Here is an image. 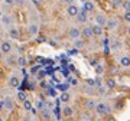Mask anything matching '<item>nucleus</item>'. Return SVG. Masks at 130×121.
I'll return each mask as SVG.
<instances>
[{"instance_id":"obj_42","label":"nucleus","mask_w":130,"mask_h":121,"mask_svg":"<svg viewBox=\"0 0 130 121\" xmlns=\"http://www.w3.org/2000/svg\"><path fill=\"white\" fill-rule=\"evenodd\" d=\"M127 35L130 36V26H129V29H127Z\"/></svg>"},{"instance_id":"obj_40","label":"nucleus","mask_w":130,"mask_h":121,"mask_svg":"<svg viewBox=\"0 0 130 121\" xmlns=\"http://www.w3.org/2000/svg\"><path fill=\"white\" fill-rule=\"evenodd\" d=\"M71 53H72V55H75V53H78V49H72V51H71Z\"/></svg>"},{"instance_id":"obj_26","label":"nucleus","mask_w":130,"mask_h":121,"mask_svg":"<svg viewBox=\"0 0 130 121\" xmlns=\"http://www.w3.org/2000/svg\"><path fill=\"white\" fill-rule=\"evenodd\" d=\"M22 104H23V108L26 110V111H30V110H32V103L29 101L28 98H26V99H25V101H23Z\"/></svg>"},{"instance_id":"obj_41","label":"nucleus","mask_w":130,"mask_h":121,"mask_svg":"<svg viewBox=\"0 0 130 121\" xmlns=\"http://www.w3.org/2000/svg\"><path fill=\"white\" fill-rule=\"evenodd\" d=\"M3 59V53H2V51H0V61Z\"/></svg>"},{"instance_id":"obj_15","label":"nucleus","mask_w":130,"mask_h":121,"mask_svg":"<svg viewBox=\"0 0 130 121\" xmlns=\"http://www.w3.org/2000/svg\"><path fill=\"white\" fill-rule=\"evenodd\" d=\"M91 29H93V35H95V36H101L103 35V26H100V25H94V26H91Z\"/></svg>"},{"instance_id":"obj_19","label":"nucleus","mask_w":130,"mask_h":121,"mask_svg":"<svg viewBox=\"0 0 130 121\" xmlns=\"http://www.w3.org/2000/svg\"><path fill=\"white\" fill-rule=\"evenodd\" d=\"M120 65L124 66V68H129L130 66V56H123L120 59Z\"/></svg>"},{"instance_id":"obj_13","label":"nucleus","mask_w":130,"mask_h":121,"mask_svg":"<svg viewBox=\"0 0 130 121\" xmlns=\"http://www.w3.org/2000/svg\"><path fill=\"white\" fill-rule=\"evenodd\" d=\"M83 9L85 10L87 13H90V12H94V3H93V2H90V0L84 2V3H83Z\"/></svg>"},{"instance_id":"obj_43","label":"nucleus","mask_w":130,"mask_h":121,"mask_svg":"<svg viewBox=\"0 0 130 121\" xmlns=\"http://www.w3.org/2000/svg\"><path fill=\"white\" fill-rule=\"evenodd\" d=\"M108 121H116V120H114V118H110V120H108Z\"/></svg>"},{"instance_id":"obj_24","label":"nucleus","mask_w":130,"mask_h":121,"mask_svg":"<svg viewBox=\"0 0 130 121\" xmlns=\"http://www.w3.org/2000/svg\"><path fill=\"white\" fill-rule=\"evenodd\" d=\"M72 112H74V111H72V108L68 107V105L62 108V114H64L65 117H71V115H72Z\"/></svg>"},{"instance_id":"obj_33","label":"nucleus","mask_w":130,"mask_h":121,"mask_svg":"<svg viewBox=\"0 0 130 121\" xmlns=\"http://www.w3.org/2000/svg\"><path fill=\"white\" fill-rule=\"evenodd\" d=\"M58 88H59L62 92H64V91H67V89H68V85H67V84H62V85H59Z\"/></svg>"},{"instance_id":"obj_14","label":"nucleus","mask_w":130,"mask_h":121,"mask_svg":"<svg viewBox=\"0 0 130 121\" xmlns=\"http://www.w3.org/2000/svg\"><path fill=\"white\" fill-rule=\"evenodd\" d=\"M16 65H19V66H26V65H28V59H26L23 55H19L18 58H16Z\"/></svg>"},{"instance_id":"obj_18","label":"nucleus","mask_w":130,"mask_h":121,"mask_svg":"<svg viewBox=\"0 0 130 121\" xmlns=\"http://www.w3.org/2000/svg\"><path fill=\"white\" fill-rule=\"evenodd\" d=\"M41 115H42V118H43L45 121L51 120V112H49V110H48L46 107L43 108V110H41Z\"/></svg>"},{"instance_id":"obj_11","label":"nucleus","mask_w":130,"mask_h":121,"mask_svg":"<svg viewBox=\"0 0 130 121\" xmlns=\"http://www.w3.org/2000/svg\"><path fill=\"white\" fill-rule=\"evenodd\" d=\"M81 36L85 37V39H88V37L93 36V29H91V26H85V28H83V30H81Z\"/></svg>"},{"instance_id":"obj_1","label":"nucleus","mask_w":130,"mask_h":121,"mask_svg":"<svg viewBox=\"0 0 130 121\" xmlns=\"http://www.w3.org/2000/svg\"><path fill=\"white\" fill-rule=\"evenodd\" d=\"M95 111H97L98 115H107L110 114V105H107L104 103H100V104H95Z\"/></svg>"},{"instance_id":"obj_29","label":"nucleus","mask_w":130,"mask_h":121,"mask_svg":"<svg viewBox=\"0 0 130 121\" xmlns=\"http://www.w3.org/2000/svg\"><path fill=\"white\" fill-rule=\"evenodd\" d=\"M123 0H111V6L113 7H121Z\"/></svg>"},{"instance_id":"obj_9","label":"nucleus","mask_w":130,"mask_h":121,"mask_svg":"<svg viewBox=\"0 0 130 121\" xmlns=\"http://www.w3.org/2000/svg\"><path fill=\"white\" fill-rule=\"evenodd\" d=\"M67 13H68V16H71V17H75L77 16V13H78V7L72 3V5H68V7H67Z\"/></svg>"},{"instance_id":"obj_35","label":"nucleus","mask_w":130,"mask_h":121,"mask_svg":"<svg viewBox=\"0 0 130 121\" xmlns=\"http://www.w3.org/2000/svg\"><path fill=\"white\" fill-rule=\"evenodd\" d=\"M36 42H38V43H42V42H45V37H43V36H38Z\"/></svg>"},{"instance_id":"obj_37","label":"nucleus","mask_w":130,"mask_h":121,"mask_svg":"<svg viewBox=\"0 0 130 121\" xmlns=\"http://www.w3.org/2000/svg\"><path fill=\"white\" fill-rule=\"evenodd\" d=\"M62 2H65L67 5H72V3H74V0H62Z\"/></svg>"},{"instance_id":"obj_25","label":"nucleus","mask_w":130,"mask_h":121,"mask_svg":"<svg viewBox=\"0 0 130 121\" xmlns=\"http://www.w3.org/2000/svg\"><path fill=\"white\" fill-rule=\"evenodd\" d=\"M74 46H75V49H81V48H84V41H79L78 37L74 39Z\"/></svg>"},{"instance_id":"obj_6","label":"nucleus","mask_w":130,"mask_h":121,"mask_svg":"<svg viewBox=\"0 0 130 121\" xmlns=\"http://www.w3.org/2000/svg\"><path fill=\"white\" fill-rule=\"evenodd\" d=\"M3 107H5L7 111H12V110L14 108V101H13V98H12V97L5 98V101H3Z\"/></svg>"},{"instance_id":"obj_36","label":"nucleus","mask_w":130,"mask_h":121,"mask_svg":"<svg viewBox=\"0 0 130 121\" xmlns=\"http://www.w3.org/2000/svg\"><path fill=\"white\" fill-rule=\"evenodd\" d=\"M95 72H97V74L100 75V74L103 72V68H101V66H97V68H95Z\"/></svg>"},{"instance_id":"obj_30","label":"nucleus","mask_w":130,"mask_h":121,"mask_svg":"<svg viewBox=\"0 0 130 121\" xmlns=\"http://www.w3.org/2000/svg\"><path fill=\"white\" fill-rule=\"evenodd\" d=\"M14 5L19 7H25L26 6V0H14Z\"/></svg>"},{"instance_id":"obj_22","label":"nucleus","mask_w":130,"mask_h":121,"mask_svg":"<svg viewBox=\"0 0 130 121\" xmlns=\"http://www.w3.org/2000/svg\"><path fill=\"white\" fill-rule=\"evenodd\" d=\"M45 107H46V103H45L43 99H39V101H36V103H35V108H36V110H39V111H41V110H43Z\"/></svg>"},{"instance_id":"obj_3","label":"nucleus","mask_w":130,"mask_h":121,"mask_svg":"<svg viewBox=\"0 0 130 121\" xmlns=\"http://www.w3.org/2000/svg\"><path fill=\"white\" fill-rule=\"evenodd\" d=\"M0 51H2L3 55L10 53V52H12V43H10L9 41H3V42L0 43Z\"/></svg>"},{"instance_id":"obj_39","label":"nucleus","mask_w":130,"mask_h":121,"mask_svg":"<svg viewBox=\"0 0 130 121\" xmlns=\"http://www.w3.org/2000/svg\"><path fill=\"white\" fill-rule=\"evenodd\" d=\"M71 84H72V85H77V84H78V81H77V79H72V81H71Z\"/></svg>"},{"instance_id":"obj_31","label":"nucleus","mask_w":130,"mask_h":121,"mask_svg":"<svg viewBox=\"0 0 130 121\" xmlns=\"http://www.w3.org/2000/svg\"><path fill=\"white\" fill-rule=\"evenodd\" d=\"M30 2L33 3V6L39 7V6H42V2H43V0H30Z\"/></svg>"},{"instance_id":"obj_21","label":"nucleus","mask_w":130,"mask_h":121,"mask_svg":"<svg viewBox=\"0 0 130 121\" xmlns=\"http://www.w3.org/2000/svg\"><path fill=\"white\" fill-rule=\"evenodd\" d=\"M16 98H18V101H20V103H23L25 99L28 98V95H26V92H25V91H19V92L16 94Z\"/></svg>"},{"instance_id":"obj_27","label":"nucleus","mask_w":130,"mask_h":121,"mask_svg":"<svg viewBox=\"0 0 130 121\" xmlns=\"http://www.w3.org/2000/svg\"><path fill=\"white\" fill-rule=\"evenodd\" d=\"M85 107H87V110H94V108H95V103H94V99H88V101L85 103Z\"/></svg>"},{"instance_id":"obj_2","label":"nucleus","mask_w":130,"mask_h":121,"mask_svg":"<svg viewBox=\"0 0 130 121\" xmlns=\"http://www.w3.org/2000/svg\"><path fill=\"white\" fill-rule=\"evenodd\" d=\"M7 33H9V37H10V39H14V41L20 39V32H19V29L16 28V26H9V30H7Z\"/></svg>"},{"instance_id":"obj_16","label":"nucleus","mask_w":130,"mask_h":121,"mask_svg":"<svg viewBox=\"0 0 130 121\" xmlns=\"http://www.w3.org/2000/svg\"><path fill=\"white\" fill-rule=\"evenodd\" d=\"M95 22H97V25H100V26H106V23H107V19L103 16V14H97L95 16Z\"/></svg>"},{"instance_id":"obj_23","label":"nucleus","mask_w":130,"mask_h":121,"mask_svg":"<svg viewBox=\"0 0 130 121\" xmlns=\"http://www.w3.org/2000/svg\"><path fill=\"white\" fill-rule=\"evenodd\" d=\"M116 81H114V79H113V78H108V79H107V81H106V87H107V88H110V89H113V88H116Z\"/></svg>"},{"instance_id":"obj_10","label":"nucleus","mask_w":130,"mask_h":121,"mask_svg":"<svg viewBox=\"0 0 130 121\" xmlns=\"http://www.w3.org/2000/svg\"><path fill=\"white\" fill-rule=\"evenodd\" d=\"M19 85H20V79L16 76V75H12L9 79V87L10 88H18Z\"/></svg>"},{"instance_id":"obj_4","label":"nucleus","mask_w":130,"mask_h":121,"mask_svg":"<svg viewBox=\"0 0 130 121\" xmlns=\"http://www.w3.org/2000/svg\"><path fill=\"white\" fill-rule=\"evenodd\" d=\"M75 17H77V22H78V23H87V22H88V16H87V12H85V10H78V13H77V16H75Z\"/></svg>"},{"instance_id":"obj_32","label":"nucleus","mask_w":130,"mask_h":121,"mask_svg":"<svg viewBox=\"0 0 130 121\" xmlns=\"http://www.w3.org/2000/svg\"><path fill=\"white\" fill-rule=\"evenodd\" d=\"M126 22H130V12H124V16H123Z\"/></svg>"},{"instance_id":"obj_8","label":"nucleus","mask_w":130,"mask_h":121,"mask_svg":"<svg viewBox=\"0 0 130 121\" xmlns=\"http://www.w3.org/2000/svg\"><path fill=\"white\" fill-rule=\"evenodd\" d=\"M16 58L18 56L16 55H12V53H7L5 58V62H6V65L7 66H14L16 65Z\"/></svg>"},{"instance_id":"obj_34","label":"nucleus","mask_w":130,"mask_h":121,"mask_svg":"<svg viewBox=\"0 0 130 121\" xmlns=\"http://www.w3.org/2000/svg\"><path fill=\"white\" fill-rule=\"evenodd\" d=\"M5 2V5H7V6H13L14 5V0H3Z\"/></svg>"},{"instance_id":"obj_17","label":"nucleus","mask_w":130,"mask_h":121,"mask_svg":"<svg viewBox=\"0 0 130 121\" xmlns=\"http://www.w3.org/2000/svg\"><path fill=\"white\" fill-rule=\"evenodd\" d=\"M12 22H13V19L10 17L9 14H3L2 16V23L6 25V26H12Z\"/></svg>"},{"instance_id":"obj_5","label":"nucleus","mask_w":130,"mask_h":121,"mask_svg":"<svg viewBox=\"0 0 130 121\" xmlns=\"http://www.w3.org/2000/svg\"><path fill=\"white\" fill-rule=\"evenodd\" d=\"M68 36H70L71 39H77V37H79L81 36V29L75 28V26L70 28V30H68Z\"/></svg>"},{"instance_id":"obj_7","label":"nucleus","mask_w":130,"mask_h":121,"mask_svg":"<svg viewBox=\"0 0 130 121\" xmlns=\"http://www.w3.org/2000/svg\"><path fill=\"white\" fill-rule=\"evenodd\" d=\"M28 33L30 36H36L38 33H39V25L38 23H30L28 26Z\"/></svg>"},{"instance_id":"obj_38","label":"nucleus","mask_w":130,"mask_h":121,"mask_svg":"<svg viewBox=\"0 0 130 121\" xmlns=\"http://www.w3.org/2000/svg\"><path fill=\"white\" fill-rule=\"evenodd\" d=\"M23 121H32V118H30V117H25V118H23Z\"/></svg>"},{"instance_id":"obj_28","label":"nucleus","mask_w":130,"mask_h":121,"mask_svg":"<svg viewBox=\"0 0 130 121\" xmlns=\"http://www.w3.org/2000/svg\"><path fill=\"white\" fill-rule=\"evenodd\" d=\"M121 7L124 9V12H130V2L127 0V2H123L121 3Z\"/></svg>"},{"instance_id":"obj_20","label":"nucleus","mask_w":130,"mask_h":121,"mask_svg":"<svg viewBox=\"0 0 130 121\" xmlns=\"http://www.w3.org/2000/svg\"><path fill=\"white\" fill-rule=\"evenodd\" d=\"M59 98H61V101H62V103H68V101L71 99V94L67 92V91H64V92L61 94Z\"/></svg>"},{"instance_id":"obj_12","label":"nucleus","mask_w":130,"mask_h":121,"mask_svg":"<svg viewBox=\"0 0 130 121\" xmlns=\"http://www.w3.org/2000/svg\"><path fill=\"white\" fill-rule=\"evenodd\" d=\"M107 29H110V30H114V29L119 26V22H117V19H110V20H107V23H106Z\"/></svg>"},{"instance_id":"obj_44","label":"nucleus","mask_w":130,"mask_h":121,"mask_svg":"<svg viewBox=\"0 0 130 121\" xmlns=\"http://www.w3.org/2000/svg\"><path fill=\"white\" fill-rule=\"evenodd\" d=\"M81 2H83V3H84V2H87V0H81Z\"/></svg>"}]
</instances>
